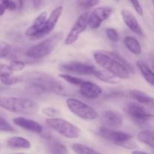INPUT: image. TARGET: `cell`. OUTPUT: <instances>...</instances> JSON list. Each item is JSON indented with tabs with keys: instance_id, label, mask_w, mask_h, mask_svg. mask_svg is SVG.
I'll return each mask as SVG.
<instances>
[{
	"instance_id": "obj_28",
	"label": "cell",
	"mask_w": 154,
	"mask_h": 154,
	"mask_svg": "<svg viewBox=\"0 0 154 154\" xmlns=\"http://www.w3.org/2000/svg\"><path fill=\"white\" fill-rule=\"evenodd\" d=\"M42 114L51 118H57L58 116L60 115L61 111L54 107H46L42 110Z\"/></svg>"
},
{
	"instance_id": "obj_30",
	"label": "cell",
	"mask_w": 154,
	"mask_h": 154,
	"mask_svg": "<svg viewBox=\"0 0 154 154\" xmlns=\"http://www.w3.org/2000/svg\"><path fill=\"white\" fill-rule=\"evenodd\" d=\"M99 0H78V5L82 9H89L97 5Z\"/></svg>"
},
{
	"instance_id": "obj_18",
	"label": "cell",
	"mask_w": 154,
	"mask_h": 154,
	"mask_svg": "<svg viewBox=\"0 0 154 154\" xmlns=\"http://www.w3.org/2000/svg\"><path fill=\"white\" fill-rule=\"evenodd\" d=\"M129 95L139 104L154 110V98L147 93L138 90H132L129 91Z\"/></svg>"
},
{
	"instance_id": "obj_37",
	"label": "cell",
	"mask_w": 154,
	"mask_h": 154,
	"mask_svg": "<svg viewBox=\"0 0 154 154\" xmlns=\"http://www.w3.org/2000/svg\"><path fill=\"white\" fill-rule=\"evenodd\" d=\"M1 2L5 6L7 10L15 11L18 8L17 5L13 0H1Z\"/></svg>"
},
{
	"instance_id": "obj_42",
	"label": "cell",
	"mask_w": 154,
	"mask_h": 154,
	"mask_svg": "<svg viewBox=\"0 0 154 154\" xmlns=\"http://www.w3.org/2000/svg\"><path fill=\"white\" fill-rule=\"evenodd\" d=\"M132 154H148V153L143 151H139V150H135V151L132 152Z\"/></svg>"
},
{
	"instance_id": "obj_10",
	"label": "cell",
	"mask_w": 154,
	"mask_h": 154,
	"mask_svg": "<svg viewBox=\"0 0 154 154\" xmlns=\"http://www.w3.org/2000/svg\"><path fill=\"white\" fill-rule=\"evenodd\" d=\"M88 12H85V13H83L82 14L80 15L79 17L77 19L75 23L74 24L72 29L68 34L67 37L65 40V45H71L78 40L80 35L85 31L87 26H88Z\"/></svg>"
},
{
	"instance_id": "obj_12",
	"label": "cell",
	"mask_w": 154,
	"mask_h": 154,
	"mask_svg": "<svg viewBox=\"0 0 154 154\" xmlns=\"http://www.w3.org/2000/svg\"><path fill=\"white\" fill-rule=\"evenodd\" d=\"M63 11V6H58L56 8L51 11V14L49 15L48 18L47 19L46 23H45V26H44L43 29L41 30L40 32L32 38L33 39H39L43 38L44 36L50 34L51 32L53 31L54 28H55L56 25H57V22H58L59 19L61 17Z\"/></svg>"
},
{
	"instance_id": "obj_36",
	"label": "cell",
	"mask_w": 154,
	"mask_h": 154,
	"mask_svg": "<svg viewBox=\"0 0 154 154\" xmlns=\"http://www.w3.org/2000/svg\"><path fill=\"white\" fill-rule=\"evenodd\" d=\"M130 3L132 4V7L135 9V11L139 14L140 16H143L144 15V10L142 8V6L140 4L139 0H129Z\"/></svg>"
},
{
	"instance_id": "obj_16",
	"label": "cell",
	"mask_w": 154,
	"mask_h": 154,
	"mask_svg": "<svg viewBox=\"0 0 154 154\" xmlns=\"http://www.w3.org/2000/svg\"><path fill=\"white\" fill-rule=\"evenodd\" d=\"M80 93L88 99H95L102 93V89L97 84L90 81H84L80 86Z\"/></svg>"
},
{
	"instance_id": "obj_8",
	"label": "cell",
	"mask_w": 154,
	"mask_h": 154,
	"mask_svg": "<svg viewBox=\"0 0 154 154\" xmlns=\"http://www.w3.org/2000/svg\"><path fill=\"white\" fill-rule=\"evenodd\" d=\"M59 69L65 72L64 74H73L78 75H94L96 69L93 66H90L81 62H68L60 65Z\"/></svg>"
},
{
	"instance_id": "obj_46",
	"label": "cell",
	"mask_w": 154,
	"mask_h": 154,
	"mask_svg": "<svg viewBox=\"0 0 154 154\" xmlns=\"http://www.w3.org/2000/svg\"><path fill=\"white\" fill-rule=\"evenodd\" d=\"M117 1H118V0H117Z\"/></svg>"
},
{
	"instance_id": "obj_41",
	"label": "cell",
	"mask_w": 154,
	"mask_h": 154,
	"mask_svg": "<svg viewBox=\"0 0 154 154\" xmlns=\"http://www.w3.org/2000/svg\"><path fill=\"white\" fill-rule=\"evenodd\" d=\"M18 2H19V5H18V8H19V9H21L23 8V6L24 0H18Z\"/></svg>"
},
{
	"instance_id": "obj_5",
	"label": "cell",
	"mask_w": 154,
	"mask_h": 154,
	"mask_svg": "<svg viewBox=\"0 0 154 154\" xmlns=\"http://www.w3.org/2000/svg\"><path fill=\"white\" fill-rule=\"evenodd\" d=\"M99 133L104 138L112 141L114 144L124 148L132 149L136 148V143L132 139V136L129 134L121 131H114L109 128L102 126L99 129Z\"/></svg>"
},
{
	"instance_id": "obj_1",
	"label": "cell",
	"mask_w": 154,
	"mask_h": 154,
	"mask_svg": "<svg viewBox=\"0 0 154 154\" xmlns=\"http://www.w3.org/2000/svg\"><path fill=\"white\" fill-rule=\"evenodd\" d=\"M27 81L35 90L39 92H53L63 96H69V90L62 83L59 82L52 77L44 73L33 72L29 75Z\"/></svg>"
},
{
	"instance_id": "obj_19",
	"label": "cell",
	"mask_w": 154,
	"mask_h": 154,
	"mask_svg": "<svg viewBox=\"0 0 154 154\" xmlns=\"http://www.w3.org/2000/svg\"><path fill=\"white\" fill-rule=\"evenodd\" d=\"M47 141H48V150L51 154H67V148L60 141L53 137Z\"/></svg>"
},
{
	"instance_id": "obj_33",
	"label": "cell",
	"mask_w": 154,
	"mask_h": 154,
	"mask_svg": "<svg viewBox=\"0 0 154 154\" xmlns=\"http://www.w3.org/2000/svg\"><path fill=\"white\" fill-rule=\"evenodd\" d=\"M11 48L5 42L0 43V57H6L11 54Z\"/></svg>"
},
{
	"instance_id": "obj_22",
	"label": "cell",
	"mask_w": 154,
	"mask_h": 154,
	"mask_svg": "<svg viewBox=\"0 0 154 154\" xmlns=\"http://www.w3.org/2000/svg\"><path fill=\"white\" fill-rule=\"evenodd\" d=\"M137 66L145 81L149 84L154 87V72H153L150 69V67L143 61L137 62Z\"/></svg>"
},
{
	"instance_id": "obj_6",
	"label": "cell",
	"mask_w": 154,
	"mask_h": 154,
	"mask_svg": "<svg viewBox=\"0 0 154 154\" xmlns=\"http://www.w3.org/2000/svg\"><path fill=\"white\" fill-rule=\"evenodd\" d=\"M49 127L58 132L62 136L69 139L78 138L81 135V129L75 125L61 118H49L46 120Z\"/></svg>"
},
{
	"instance_id": "obj_27",
	"label": "cell",
	"mask_w": 154,
	"mask_h": 154,
	"mask_svg": "<svg viewBox=\"0 0 154 154\" xmlns=\"http://www.w3.org/2000/svg\"><path fill=\"white\" fill-rule=\"evenodd\" d=\"M59 77L64 80L65 81H66V82L72 84V85L81 86L84 82V80L81 79V78H76V77L72 76L71 75H68V74H60Z\"/></svg>"
},
{
	"instance_id": "obj_13",
	"label": "cell",
	"mask_w": 154,
	"mask_h": 154,
	"mask_svg": "<svg viewBox=\"0 0 154 154\" xmlns=\"http://www.w3.org/2000/svg\"><path fill=\"white\" fill-rule=\"evenodd\" d=\"M103 126L109 129H117L123 124V118L121 114L116 111H105L102 116Z\"/></svg>"
},
{
	"instance_id": "obj_39",
	"label": "cell",
	"mask_w": 154,
	"mask_h": 154,
	"mask_svg": "<svg viewBox=\"0 0 154 154\" xmlns=\"http://www.w3.org/2000/svg\"><path fill=\"white\" fill-rule=\"evenodd\" d=\"M6 10H7V8H6L5 6L2 2L0 3V16H2Z\"/></svg>"
},
{
	"instance_id": "obj_45",
	"label": "cell",
	"mask_w": 154,
	"mask_h": 154,
	"mask_svg": "<svg viewBox=\"0 0 154 154\" xmlns=\"http://www.w3.org/2000/svg\"><path fill=\"white\" fill-rule=\"evenodd\" d=\"M152 2H153V3L154 4V0H152Z\"/></svg>"
},
{
	"instance_id": "obj_40",
	"label": "cell",
	"mask_w": 154,
	"mask_h": 154,
	"mask_svg": "<svg viewBox=\"0 0 154 154\" xmlns=\"http://www.w3.org/2000/svg\"><path fill=\"white\" fill-rule=\"evenodd\" d=\"M150 64H151L152 68L153 69V72H154V51L151 52L150 56Z\"/></svg>"
},
{
	"instance_id": "obj_34",
	"label": "cell",
	"mask_w": 154,
	"mask_h": 154,
	"mask_svg": "<svg viewBox=\"0 0 154 154\" xmlns=\"http://www.w3.org/2000/svg\"><path fill=\"white\" fill-rule=\"evenodd\" d=\"M10 67L11 70L14 72H20V71L23 70L25 68V63L20 60H14L10 63Z\"/></svg>"
},
{
	"instance_id": "obj_11",
	"label": "cell",
	"mask_w": 154,
	"mask_h": 154,
	"mask_svg": "<svg viewBox=\"0 0 154 154\" xmlns=\"http://www.w3.org/2000/svg\"><path fill=\"white\" fill-rule=\"evenodd\" d=\"M112 12L113 9L108 6L96 8L89 14L88 26L93 29H99L102 23L111 17Z\"/></svg>"
},
{
	"instance_id": "obj_2",
	"label": "cell",
	"mask_w": 154,
	"mask_h": 154,
	"mask_svg": "<svg viewBox=\"0 0 154 154\" xmlns=\"http://www.w3.org/2000/svg\"><path fill=\"white\" fill-rule=\"evenodd\" d=\"M0 107L14 114L33 115L39 110V105L34 100L17 97H1Z\"/></svg>"
},
{
	"instance_id": "obj_21",
	"label": "cell",
	"mask_w": 154,
	"mask_h": 154,
	"mask_svg": "<svg viewBox=\"0 0 154 154\" xmlns=\"http://www.w3.org/2000/svg\"><path fill=\"white\" fill-rule=\"evenodd\" d=\"M7 144L8 147L11 148L17 149H29L31 147V144L29 141L23 137H12L7 141Z\"/></svg>"
},
{
	"instance_id": "obj_25",
	"label": "cell",
	"mask_w": 154,
	"mask_h": 154,
	"mask_svg": "<svg viewBox=\"0 0 154 154\" xmlns=\"http://www.w3.org/2000/svg\"><path fill=\"white\" fill-rule=\"evenodd\" d=\"M72 150L76 154H101L92 147L85 145V144H79V143H75V144H72Z\"/></svg>"
},
{
	"instance_id": "obj_31",
	"label": "cell",
	"mask_w": 154,
	"mask_h": 154,
	"mask_svg": "<svg viewBox=\"0 0 154 154\" xmlns=\"http://www.w3.org/2000/svg\"><path fill=\"white\" fill-rule=\"evenodd\" d=\"M105 32H106L107 37H108V39L111 40V42H117L120 40V36H119L118 32H117V31L115 29L108 28L105 30Z\"/></svg>"
},
{
	"instance_id": "obj_9",
	"label": "cell",
	"mask_w": 154,
	"mask_h": 154,
	"mask_svg": "<svg viewBox=\"0 0 154 154\" xmlns=\"http://www.w3.org/2000/svg\"><path fill=\"white\" fill-rule=\"evenodd\" d=\"M126 114L138 123H144L153 117V114L138 102H131L126 104L124 108Z\"/></svg>"
},
{
	"instance_id": "obj_3",
	"label": "cell",
	"mask_w": 154,
	"mask_h": 154,
	"mask_svg": "<svg viewBox=\"0 0 154 154\" xmlns=\"http://www.w3.org/2000/svg\"><path fill=\"white\" fill-rule=\"evenodd\" d=\"M63 37V32H57L43 42L33 45L26 52V56L32 59H42L52 53Z\"/></svg>"
},
{
	"instance_id": "obj_4",
	"label": "cell",
	"mask_w": 154,
	"mask_h": 154,
	"mask_svg": "<svg viewBox=\"0 0 154 154\" xmlns=\"http://www.w3.org/2000/svg\"><path fill=\"white\" fill-rule=\"evenodd\" d=\"M93 58L99 66L120 79H128L130 76L129 71L121 63L107 54L96 52L93 54Z\"/></svg>"
},
{
	"instance_id": "obj_38",
	"label": "cell",
	"mask_w": 154,
	"mask_h": 154,
	"mask_svg": "<svg viewBox=\"0 0 154 154\" xmlns=\"http://www.w3.org/2000/svg\"><path fill=\"white\" fill-rule=\"evenodd\" d=\"M42 1H43V0H32L33 7L35 9H39L42 7Z\"/></svg>"
},
{
	"instance_id": "obj_24",
	"label": "cell",
	"mask_w": 154,
	"mask_h": 154,
	"mask_svg": "<svg viewBox=\"0 0 154 154\" xmlns=\"http://www.w3.org/2000/svg\"><path fill=\"white\" fill-rule=\"evenodd\" d=\"M124 44L127 49L135 55H139L141 53V46L138 41L132 36H127L124 38Z\"/></svg>"
},
{
	"instance_id": "obj_47",
	"label": "cell",
	"mask_w": 154,
	"mask_h": 154,
	"mask_svg": "<svg viewBox=\"0 0 154 154\" xmlns=\"http://www.w3.org/2000/svg\"><path fill=\"white\" fill-rule=\"evenodd\" d=\"M0 98H1V97H0Z\"/></svg>"
},
{
	"instance_id": "obj_14",
	"label": "cell",
	"mask_w": 154,
	"mask_h": 154,
	"mask_svg": "<svg viewBox=\"0 0 154 154\" xmlns=\"http://www.w3.org/2000/svg\"><path fill=\"white\" fill-rule=\"evenodd\" d=\"M13 123L16 126L28 131V132H33L36 134H41L42 135L44 132V128L40 123L35 120H30V119L25 118L23 117H18L13 119Z\"/></svg>"
},
{
	"instance_id": "obj_17",
	"label": "cell",
	"mask_w": 154,
	"mask_h": 154,
	"mask_svg": "<svg viewBox=\"0 0 154 154\" xmlns=\"http://www.w3.org/2000/svg\"><path fill=\"white\" fill-rule=\"evenodd\" d=\"M48 19V14L46 11H43L35 18L34 22L26 31V35L31 37L32 38L37 35L41 30L43 29L45 23Z\"/></svg>"
},
{
	"instance_id": "obj_43",
	"label": "cell",
	"mask_w": 154,
	"mask_h": 154,
	"mask_svg": "<svg viewBox=\"0 0 154 154\" xmlns=\"http://www.w3.org/2000/svg\"><path fill=\"white\" fill-rule=\"evenodd\" d=\"M14 154H27V153H14Z\"/></svg>"
},
{
	"instance_id": "obj_44",
	"label": "cell",
	"mask_w": 154,
	"mask_h": 154,
	"mask_svg": "<svg viewBox=\"0 0 154 154\" xmlns=\"http://www.w3.org/2000/svg\"><path fill=\"white\" fill-rule=\"evenodd\" d=\"M1 147H2V146H1V144H0V150H1Z\"/></svg>"
},
{
	"instance_id": "obj_35",
	"label": "cell",
	"mask_w": 154,
	"mask_h": 154,
	"mask_svg": "<svg viewBox=\"0 0 154 154\" xmlns=\"http://www.w3.org/2000/svg\"><path fill=\"white\" fill-rule=\"evenodd\" d=\"M13 71L11 69L10 66L0 63V78L5 76H9L11 75Z\"/></svg>"
},
{
	"instance_id": "obj_20",
	"label": "cell",
	"mask_w": 154,
	"mask_h": 154,
	"mask_svg": "<svg viewBox=\"0 0 154 154\" xmlns=\"http://www.w3.org/2000/svg\"><path fill=\"white\" fill-rule=\"evenodd\" d=\"M94 75L100 81L103 82L107 83V84H120V78L114 75V74L108 72V71H102V70H96Z\"/></svg>"
},
{
	"instance_id": "obj_15",
	"label": "cell",
	"mask_w": 154,
	"mask_h": 154,
	"mask_svg": "<svg viewBox=\"0 0 154 154\" xmlns=\"http://www.w3.org/2000/svg\"><path fill=\"white\" fill-rule=\"evenodd\" d=\"M121 15L124 23L131 31L141 37L144 36V32L133 14L126 9H122Z\"/></svg>"
},
{
	"instance_id": "obj_32",
	"label": "cell",
	"mask_w": 154,
	"mask_h": 154,
	"mask_svg": "<svg viewBox=\"0 0 154 154\" xmlns=\"http://www.w3.org/2000/svg\"><path fill=\"white\" fill-rule=\"evenodd\" d=\"M14 131L15 129L5 119L0 117V132H13Z\"/></svg>"
},
{
	"instance_id": "obj_26",
	"label": "cell",
	"mask_w": 154,
	"mask_h": 154,
	"mask_svg": "<svg viewBox=\"0 0 154 154\" xmlns=\"http://www.w3.org/2000/svg\"><path fill=\"white\" fill-rule=\"evenodd\" d=\"M105 54H107L108 55H109L110 57H113V58L115 59L116 60H117L119 63H121V64L123 65V66H124V67L126 68V69H127L129 72H134V69H133V68L132 67V66H131V65L129 64V63H128V62L126 61L124 58H123V57H122L121 56L119 55L118 54H117V53H114V52H111V51H107V52H105Z\"/></svg>"
},
{
	"instance_id": "obj_29",
	"label": "cell",
	"mask_w": 154,
	"mask_h": 154,
	"mask_svg": "<svg viewBox=\"0 0 154 154\" xmlns=\"http://www.w3.org/2000/svg\"><path fill=\"white\" fill-rule=\"evenodd\" d=\"M0 81L6 86H12L19 83L20 81V78L9 75V76H5L0 78Z\"/></svg>"
},
{
	"instance_id": "obj_7",
	"label": "cell",
	"mask_w": 154,
	"mask_h": 154,
	"mask_svg": "<svg viewBox=\"0 0 154 154\" xmlns=\"http://www.w3.org/2000/svg\"><path fill=\"white\" fill-rule=\"evenodd\" d=\"M68 108L75 115L84 120H94L99 117L97 111L87 104L74 98L66 100Z\"/></svg>"
},
{
	"instance_id": "obj_23",
	"label": "cell",
	"mask_w": 154,
	"mask_h": 154,
	"mask_svg": "<svg viewBox=\"0 0 154 154\" xmlns=\"http://www.w3.org/2000/svg\"><path fill=\"white\" fill-rule=\"evenodd\" d=\"M138 140L141 143L154 149V130L146 129L138 134Z\"/></svg>"
}]
</instances>
